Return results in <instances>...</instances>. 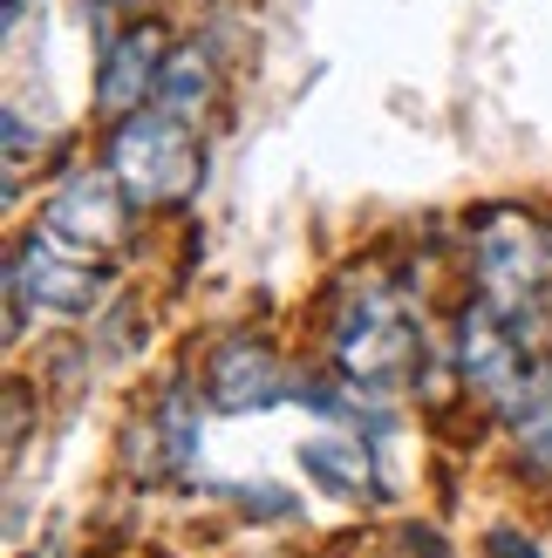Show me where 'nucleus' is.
Listing matches in <instances>:
<instances>
[{
	"instance_id": "obj_7",
	"label": "nucleus",
	"mask_w": 552,
	"mask_h": 558,
	"mask_svg": "<svg viewBox=\"0 0 552 558\" xmlns=\"http://www.w3.org/2000/svg\"><path fill=\"white\" fill-rule=\"evenodd\" d=\"M287 396H308V388L293 381V368L266 341H253V333H226V341L212 348V361H205V402L218 415H260V409H280Z\"/></svg>"
},
{
	"instance_id": "obj_13",
	"label": "nucleus",
	"mask_w": 552,
	"mask_h": 558,
	"mask_svg": "<svg viewBox=\"0 0 552 558\" xmlns=\"http://www.w3.org/2000/svg\"><path fill=\"white\" fill-rule=\"evenodd\" d=\"M89 14H96V35L109 41V14H130V21H151V0H89Z\"/></svg>"
},
{
	"instance_id": "obj_14",
	"label": "nucleus",
	"mask_w": 552,
	"mask_h": 558,
	"mask_svg": "<svg viewBox=\"0 0 552 558\" xmlns=\"http://www.w3.org/2000/svg\"><path fill=\"white\" fill-rule=\"evenodd\" d=\"M484 558H539V545L518 538V532H491L484 538Z\"/></svg>"
},
{
	"instance_id": "obj_5",
	"label": "nucleus",
	"mask_w": 552,
	"mask_h": 558,
	"mask_svg": "<svg viewBox=\"0 0 552 558\" xmlns=\"http://www.w3.org/2000/svg\"><path fill=\"white\" fill-rule=\"evenodd\" d=\"M171 48L178 41L164 35V21H123L96 54V123H123L136 109H151Z\"/></svg>"
},
{
	"instance_id": "obj_12",
	"label": "nucleus",
	"mask_w": 552,
	"mask_h": 558,
	"mask_svg": "<svg viewBox=\"0 0 552 558\" xmlns=\"http://www.w3.org/2000/svg\"><path fill=\"white\" fill-rule=\"evenodd\" d=\"M21 442H27V381L14 375L8 381V457H21Z\"/></svg>"
},
{
	"instance_id": "obj_11",
	"label": "nucleus",
	"mask_w": 552,
	"mask_h": 558,
	"mask_svg": "<svg viewBox=\"0 0 552 558\" xmlns=\"http://www.w3.org/2000/svg\"><path fill=\"white\" fill-rule=\"evenodd\" d=\"M300 463H308V477H321L335 497H369V457H362V436H314L308 450H300Z\"/></svg>"
},
{
	"instance_id": "obj_8",
	"label": "nucleus",
	"mask_w": 552,
	"mask_h": 558,
	"mask_svg": "<svg viewBox=\"0 0 552 558\" xmlns=\"http://www.w3.org/2000/svg\"><path fill=\"white\" fill-rule=\"evenodd\" d=\"M130 191L117 184V171H69L62 184H55V198L41 205V226L55 232V239H69V245H82V253H109V245H123L130 239Z\"/></svg>"
},
{
	"instance_id": "obj_6",
	"label": "nucleus",
	"mask_w": 552,
	"mask_h": 558,
	"mask_svg": "<svg viewBox=\"0 0 552 558\" xmlns=\"http://www.w3.org/2000/svg\"><path fill=\"white\" fill-rule=\"evenodd\" d=\"M8 279L35 306H48V314H89V306L103 300V287H109L103 259L82 253V245H69V239H55L48 226H35V232L14 245Z\"/></svg>"
},
{
	"instance_id": "obj_10",
	"label": "nucleus",
	"mask_w": 552,
	"mask_h": 558,
	"mask_svg": "<svg viewBox=\"0 0 552 558\" xmlns=\"http://www.w3.org/2000/svg\"><path fill=\"white\" fill-rule=\"evenodd\" d=\"M212 89H218V69H212V48L199 41H178L171 62H164V82H157V109H171V117L199 123L212 109Z\"/></svg>"
},
{
	"instance_id": "obj_1",
	"label": "nucleus",
	"mask_w": 552,
	"mask_h": 558,
	"mask_svg": "<svg viewBox=\"0 0 552 558\" xmlns=\"http://www.w3.org/2000/svg\"><path fill=\"white\" fill-rule=\"evenodd\" d=\"M327 354L348 388H403L417 368V327H409L403 293L375 266L341 272L327 300Z\"/></svg>"
},
{
	"instance_id": "obj_3",
	"label": "nucleus",
	"mask_w": 552,
	"mask_h": 558,
	"mask_svg": "<svg viewBox=\"0 0 552 558\" xmlns=\"http://www.w3.org/2000/svg\"><path fill=\"white\" fill-rule=\"evenodd\" d=\"M471 272H478V300L499 306L512 327H526L545 293H552V232L518 205H491L471 218Z\"/></svg>"
},
{
	"instance_id": "obj_15",
	"label": "nucleus",
	"mask_w": 552,
	"mask_h": 558,
	"mask_svg": "<svg viewBox=\"0 0 552 558\" xmlns=\"http://www.w3.org/2000/svg\"><path fill=\"white\" fill-rule=\"evenodd\" d=\"M403 545H409V558H451V551H444V538H436V532H409Z\"/></svg>"
},
{
	"instance_id": "obj_2",
	"label": "nucleus",
	"mask_w": 552,
	"mask_h": 558,
	"mask_svg": "<svg viewBox=\"0 0 552 558\" xmlns=\"http://www.w3.org/2000/svg\"><path fill=\"white\" fill-rule=\"evenodd\" d=\"M103 163L117 171L136 211H178L205 178V150H199V123L171 117V109H136V117L109 123Z\"/></svg>"
},
{
	"instance_id": "obj_4",
	"label": "nucleus",
	"mask_w": 552,
	"mask_h": 558,
	"mask_svg": "<svg viewBox=\"0 0 552 558\" xmlns=\"http://www.w3.org/2000/svg\"><path fill=\"white\" fill-rule=\"evenodd\" d=\"M457 381H464V396H471L484 415H499V423L512 415V402L526 396V381H532V361H526L518 327L484 300H471L457 314Z\"/></svg>"
},
{
	"instance_id": "obj_9",
	"label": "nucleus",
	"mask_w": 552,
	"mask_h": 558,
	"mask_svg": "<svg viewBox=\"0 0 552 558\" xmlns=\"http://www.w3.org/2000/svg\"><path fill=\"white\" fill-rule=\"evenodd\" d=\"M505 436H512L518 470H526L539 490H552V368L545 361H532V381H526V396L512 402Z\"/></svg>"
}]
</instances>
